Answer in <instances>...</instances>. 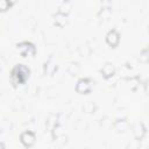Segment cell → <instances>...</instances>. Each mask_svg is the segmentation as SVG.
I'll return each instance as SVG.
<instances>
[{
  "label": "cell",
  "instance_id": "7a4b0ae2",
  "mask_svg": "<svg viewBox=\"0 0 149 149\" xmlns=\"http://www.w3.org/2000/svg\"><path fill=\"white\" fill-rule=\"evenodd\" d=\"M16 48L19 50V52L23 56V57H31L35 55L36 52V49H35V45L31 43V42H28V41H23V42H20L16 44Z\"/></svg>",
  "mask_w": 149,
  "mask_h": 149
},
{
  "label": "cell",
  "instance_id": "52a82bcc",
  "mask_svg": "<svg viewBox=\"0 0 149 149\" xmlns=\"http://www.w3.org/2000/svg\"><path fill=\"white\" fill-rule=\"evenodd\" d=\"M114 72H115L114 65L111 64V63H105V64L102 65V68H101V73H102V76H104L105 78L112 77V76L114 74Z\"/></svg>",
  "mask_w": 149,
  "mask_h": 149
},
{
  "label": "cell",
  "instance_id": "9c48e42d",
  "mask_svg": "<svg viewBox=\"0 0 149 149\" xmlns=\"http://www.w3.org/2000/svg\"><path fill=\"white\" fill-rule=\"evenodd\" d=\"M55 22H56V24H58V26H61V27L65 26V23H66V15L58 12V13L55 15Z\"/></svg>",
  "mask_w": 149,
  "mask_h": 149
},
{
  "label": "cell",
  "instance_id": "9a60e30c",
  "mask_svg": "<svg viewBox=\"0 0 149 149\" xmlns=\"http://www.w3.org/2000/svg\"><path fill=\"white\" fill-rule=\"evenodd\" d=\"M0 148H3V144L2 143H0Z\"/></svg>",
  "mask_w": 149,
  "mask_h": 149
},
{
  "label": "cell",
  "instance_id": "5b68a950",
  "mask_svg": "<svg viewBox=\"0 0 149 149\" xmlns=\"http://www.w3.org/2000/svg\"><path fill=\"white\" fill-rule=\"evenodd\" d=\"M119 41H120V35H119V33L115 29H112V30H109L107 33V35H106V42H107L108 45H111L112 48H114V47H116L119 44Z\"/></svg>",
  "mask_w": 149,
  "mask_h": 149
},
{
  "label": "cell",
  "instance_id": "8fae6325",
  "mask_svg": "<svg viewBox=\"0 0 149 149\" xmlns=\"http://www.w3.org/2000/svg\"><path fill=\"white\" fill-rule=\"evenodd\" d=\"M114 127H115V129L119 130V132H125V130L128 128V123H127L125 120H121V121H118Z\"/></svg>",
  "mask_w": 149,
  "mask_h": 149
},
{
  "label": "cell",
  "instance_id": "5bb4252c",
  "mask_svg": "<svg viewBox=\"0 0 149 149\" xmlns=\"http://www.w3.org/2000/svg\"><path fill=\"white\" fill-rule=\"evenodd\" d=\"M146 55H147V50H143V51H142V56H143L142 59H143L144 62H147V56H146Z\"/></svg>",
  "mask_w": 149,
  "mask_h": 149
},
{
  "label": "cell",
  "instance_id": "2e32d148",
  "mask_svg": "<svg viewBox=\"0 0 149 149\" xmlns=\"http://www.w3.org/2000/svg\"><path fill=\"white\" fill-rule=\"evenodd\" d=\"M101 1H102V2H107L108 0H101Z\"/></svg>",
  "mask_w": 149,
  "mask_h": 149
},
{
  "label": "cell",
  "instance_id": "7c38bea8",
  "mask_svg": "<svg viewBox=\"0 0 149 149\" xmlns=\"http://www.w3.org/2000/svg\"><path fill=\"white\" fill-rule=\"evenodd\" d=\"M10 6H12L10 0H0V12H5L9 9Z\"/></svg>",
  "mask_w": 149,
  "mask_h": 149
},
{
  "label": "cell",
  "instance_id": "3957f363",
  "mask_svg": "<svg viewBox=\"0 0 149 149\" xmlns=\"http://www.w3.org/2000/svg\"><path fill=\"white\" fill-rule=\"evenodd\" d=\"M20 142L23 144V147L26 148H30L35 144L36 142V136L33 132L30 130H24L23 133H21L20 135Z\"/></svg>",
  "mask_w": 149,
  "mask_h": 149
},
{
  "label": "cell",
  "instance_id": "ba28073f",
  "mask_svg": "<svg viewBox=\"0 0 149 149\" xmlns=\"http://www.w3.org/2000/svg\"><path fill=\"white\" fill-rule=\"evenodd\" d=\"M56 69H57V65H56V63H55V61H54V58L51 57L48 62H45V64H44V73L47 74H52L55 71H56Z\"/></svg>",
  "mask_w": 149,
  "mask_h": 149
},
{
  "label": "cell",
  "instance_id": "6da1fadb",
  "mask_svg": "<svg viewBox=\"0 0 149 149\" xmlns=\"http://www.w3.org/2000/svg\"><path fill=\"white\" fill-rule=\"evenodd\" d=\"M30 70L24 64H16L12 71H10V81L14 86H17L20 84H24L27 79L29 78Z\"/></svg>",
  "mask_w": 149,
  "mask_h": 149
},
{
  "label": "cell",
  "instance_id": "30bf717a",
  "mask_svg": "<svg viewBox=\"0 0 149 149\" xmlns=\"http://www.w3.org/2000/svg\"><path fill=\"white\" fill-rule=\"evenodd\" d=\"M70 10H71V3L69 1H63V3L58 8V12L62 13V14H65V15H68V13Z\"/></svg>",
  "mask_w": 149,
  "mask_h": 149
},
{
  "label": "cell",
  "instance_id": "8992f818",
  "mask_svg": "<svg viewBox=\"0 0 149 149\" xmlns=\"http://www.w3.org/2000/svg\"><path fill=\"white\" fill-rule=\"evenodd\" d=\"M133 133L136 140H141L146 134V127L143 126L142 122H136L133 127Z\"/></svg>",
  "mask_w": 149,
  "mask_h": 149
},
{
  "label": "cell",
  "instance_id": "4fadbf2b",
  "mask_svg": "<svg viewBox=\"0 0 149 149\" xmlns=\"http://www.w3.org/2000/svg\"><path fill=\"white\" fill-rule=\"evenodd\" d=\"M84 109H85L86 112L91 113V112H93V111H94V105H93L91 101H87V102L84 105Z\"/></svg>",
  "mask_w": 149,
  "mask_h": 149
},
{
  "label": "cell",
  "instance_id": "277c9868",
  "mask_svg": "<svg viewBox=\"0 0 149 149\" xmlns=\"http://www.w3.org/2000/svg\"><path fill=\"white\" fill-rule=\"evenodd\" d=\"M92 88V81L88 78H81L76 84V91L79 94H86Z\"/></svg>",
  "mask_w": 149,
  "mask_h": 149
}]
</instances>
